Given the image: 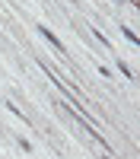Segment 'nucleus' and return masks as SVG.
<instances>
[{
    "label": "nucleus",
    "mask_w": 140,
    "mask_h": 159,
    "mask_svg": "<svg viewBox=\"0 0 140 159\" xmlns=\"http://www.w3.org/2000/svg\"><path fill=\"white\" fill-rule=\"evenodd\" d=\"M38 32H42V35L48 38V42H51V48H54V51H61V54H64V45L57 42V38H54V35H51V29H45V25H38Z\"/></svg>",
    "instance_id": "f257e3e1"
}]
</instances>
